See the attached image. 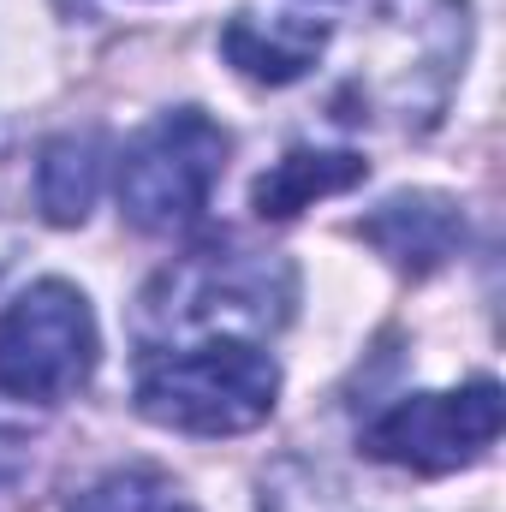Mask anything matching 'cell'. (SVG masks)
<instances>
[{
	"mask_svg": "<svg viewBox=\"0 0 506 512\" xmlns=\"http://www.w3.org/2000/svg\"><path fill=\"white\" fill-rule=\"evenodd\" d=\"M364 179H370V161L352 155V149H292L256 179L251 203L262 221H292L316 197H340V191H352Z\"/></svg>",
	"mask_w": 506,
	"mask_h": 512,
	"instance_id": "cell-9",
	"label": "cell"
},
{
	"mask_svg": "<svg viewBox=\"0 0 506 512\" xmlns=\"http://www.w3.org/2000/svg\"><path fill=\"white\" fill-rule=\"evenodd\" d=\"M495 441H501V387L489 376L471 387H453V393H411L364 429L370 459L399 465V471H423V477L477 465Z\"/></svg>",
	"mask_w": 506,
	"mask_h": 512,
	"instance_id": "cell-6",
	"label": "cell"
},
{
	"mask_svg": "<svg viewBox=\"0 0 506 512\" xmlns=\"http://www.w3.org/2000/svg\"><path fill=\"white\" fill-rule=\"evenodd\" d=\"M280 364L251 340H197L143 364L137 411L173 435H245L274 417Z\"/></svg>",
	"mask_w": 506,
	"mask_h": 512,
	"instance_id": "cell-3",
	"label": "cell"
},
{
	"mask_svg": "<svg viewBox=\"0 0 506 512\" xmlns=\"http://www.w3.org/2000/svg\"><path fill=\"white\" fill-rule=\"evenodd\" d=\"M298 304V268L274 251L203 245L155 274L143 292V340H221V334H274Z\"/></svg>",
	"mask_w": 506,
	"mask_h": 512,
	"instance_id": "cell-2",
	"label": "cell"
},
{
	"mask_svg": "<svg viewBox=\"0 0 506 512\" xmlns=\"http://www.w3.org/2000/svg\"><path fill=\"white\" fill-rule=\"evenodd\" d=\"M328 24L304 18V12H233V24L221 30V54L251 78V84H298L322 48H328Z\"/></svg>",
	"mask_w": 506,
	"mask_h": 512,
	"instance_id": "cell-8",
	"label": "cell"
},
{
	"mask_svg": "<svg viewBox=\"0 0 506 512\" xmlns=\"http://www.w3.org/2000/svg\"><path fill=\"white\" fill-rule=\"evenodd\" d=\"M102 167H108V149L96 131H66L42 149L36 161V203L54 227H84L90 209H96V191H102Z\"/></svg>",
	"mask_w": 506,
	"mask_h": 512,
	"instance_id": "cell-11",
	"label": "cell"
},
{
	"mask_svg": "<svg viewBox=\"0 0 506 512\" xmlns=\"http://www.w3.org/2000/svg\"><path fill=\"white\" fill-rule=\"evenodd\" d=\"M358 239L376 245L399 274L423 280L435 268H447L465 245V215L459 203L435 197V191H411V197H387L376 215L358 221Z\"/></svg>",
	"mask_w": 506,
	"mask_h": 512,
	"instance_id": "cell-7",
	"label": "cell"
},
{
	"mask_svg": "<svg viewBox=\"0 0 506 512\" xmlns=\"http://www.w3.org/2000/svg\"><path fill=\"white\" fill-rule=\"evenodd\" d=\"M233 137L203 108H173L120 155V209L137 233H185L203 221Z\"/></svg>",
	"mask_w": 506,
	"mask_h": 512,
	"instance_id": "cell-4",
	"label": "cell"
},
{
	"mask_svg": "<svg viewBox=\"0 0 506 512\" xmlns=\"http://www.w3.org/2000/svg\"><path fill=\"white\" fill-rule=\"evenodd\" d=\"M256 512H411L405 501L352 483L346 471L322 465V459H280L262 477Z\"/></svg>",
	"mask_w": 506,
	"mask_h": 512,
	"instance_id": "cell-10",
	"label": "cell"
},
{
	"mask_svg": "<svg viewBox=\"0 0 506 512\" xmlns=\"http://www.w3.org/2000/svg\"><path fill=\"white\" fill-rule=\"evenodd\" d=\"M96 316L72 280H36L0 310V393L24 405H60L96 370Z\"/></svg>",
	"mask_w": 506,
	"mask_h": 512,
	"instance_id": "cell-5",
	"label": "cell"
},
{
	"mask_svg": "<svg viewBox=\"0 0 506 512\" xmlns=\"http://www.w3.org/2000/svg\"><path fill=\"white\" fill-rule=\"evenodd\" d=\"M352 42L358 54L346 90L334 96V120H393L405 131H429L453 96V78L465 72L471 12L465 0H376Z\"/></svg>",
	"mask_w": 506,
	"mask_h": 512,
	"instance_id": "cell-1",
	"label": "cell"
},
{
	"mask_svg": "<svg viewBox=\"0 0 506 512\" xmlns=\"http://www.w3.org/2000/svg\"><path fill=\"white\" fill-rule=\"evenodd\" d=\"M66 512H197L185 501V489L161 471H108L102 483H90Z\"/></svg>",
	"mask_w": 506,
	"mask_h": 512,
	"instance_id": "cell-12",
	"label": "cell"
}]
</instances>
